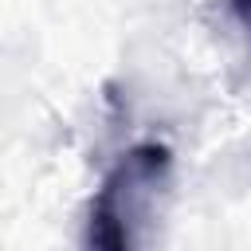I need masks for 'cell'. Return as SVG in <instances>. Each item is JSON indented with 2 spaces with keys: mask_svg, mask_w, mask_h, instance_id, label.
Here are the masks:
<instances>
[{
  "mask_svg": "<svg viewBox=\"0 0 251 251\" xmlns=\"http://www.w3.org/2000/svg\"><path fill=\"white\" fill-rule=\"evenodd\" d=\"M169 149L157 141L133 145L106 173L86 216V251H137V227L153 192L169 176Z\"/></svg>",
  "mask_w": 251,
  "mask_h": 251,
  "instance_id": "obj_1",
  "label": "cell"
},
{
  "mask_svg": "<svg viewBox=\"0 0 251 251\" xmlns=\"http://www.w3.org/2000/svg\"><path fill=\"white\" fill-rule=\"evenodd\" d=\"M231 8H235V16H239V24L251 31V0H231Z\"/></svg>",
  "mask_w": 251,
  "mask_h": 251,
  "instance_id": "obj_2",
  "label": "cell"
}]
</instances>
